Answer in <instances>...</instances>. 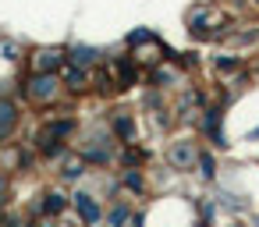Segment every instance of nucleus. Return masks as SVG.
<instances>
[{
  "label": "nucleus",
  "instance_id": "nucleus-1",
  "mask_svg": "<svg viewBox=\"0 0 259 227\" xmlns=\"http://www.w3.org/2000/svg\"><path fill=\"white\" fill-rule=\"evenodd\" d=\"M220 29H227V18L224 15H217L213 8H195L192 15H188V32L195 36V39H209V36H217Z\"/></svg>",
  "mask_w": 259,
  "mask_h": 227
},
{
  "label": "nucleus",
  "instance_id": "nucleus-2",
  "mask_svg": "<svg viewBox=\"0 0 259 227\" xmlns=\"http://www.w3.org/2000/svg\"><path fill=\"white\" fill-rule=\"evenodd\" d=\"M61 89H64L61 75H39V71H32L29 82H25V96L36 100V103H54L61 96Z\"/></svg>",
  "mask_w": 259,
  "mask_h": 227
},
{
  "label": "nucleus",
  "instance_id": "nucleus-3",
  "mask_svg": "<svg viewBox=\"0 0 259 227\" xmlns=\"http://www.w3.org/2000/svg\"><path fill=\"white\" fill-rule=\"evenodd\" d=\"M199 142L195 139H174L170 146H167V163L174 167V170H181V174H188L195 163H199Z\"/></svg>",
  "mask_w": 259,
  "mask_h": 227
},
{
  "label": "nucleus",
  "instance_id": "nucleus-4",
  "mask_svg": "<svg viewBox=\"0 0 259 227\" xmlns=\"http://www.w3.org/2000/svg\"><path fill=\"white\" fill-rule=\"evenodd\" d=\"M220 124H224V110H220V107H202V110H199V135L209 139L217 149H227L231 142H227V135H224Z\"/></svg>",
  "mask_w": 259,
  "mask_h": 227
},
{
  "label": "nucleus",
  "instance_id": "nucleus-5",
  "mask_svg": "<svg viewBox=\"0 0 259 227\" xmlns=\"http://www.w3.org/2000/svg\"><path fill=\"white\" fill-rule=\"evenodd\" d=\"M64 64H68V50H61V47H43L32 54V71H39V75H57V71H64Z\"/></svg>",
  "mask_w": 259,
  "mask_h": 227
},
{
  "label": "nucleus",
  "instance_id": "nucleus-6",
  "mask_svg": "<svg viewBox=\"0 0 259 227\" xmlns=\"http://www.w3.org/2000/svg\"><path fill=\"white\" fill-rule=\"evenodd\" d=\"M71 206L78 209V220H82L85 227H96V223L103 220V209H100L96 195H89V192H75V195H71Z\"/></svg>",
  "mask_w": 259,
  "mask_h": 227
},
{
  "label": "nucleus",
  "instance_id": "nucleus-7",
  "mask_svg": "<svg viewBox=\"0 0 259 227\" xmlns=\"http://www.w3.org/2000/svg\"><path fill=\"white\" fill-rule=\"evenodd\" d=\"M18 121H22V114H18V103L4 96V100H0V142H8V139L15 135Z\"/></svg>",
  "mask_w": 259,
  "mask_h": 227
},
{
  "label": "nucleus",
  "instance_id": "nucleus-8",
  "mask_svg": "<svg viewBox=\"0 0 259 227\" xmlns=\"http://www.w3.org/2000/svg\"><path fill=\"white\" fill-rule=\"evenodd\" d=\"M61 82H64V89H71V93H89V85H93V75H89V68L64 64V75H61Z\"/></svg>",
  "mask_w": 259,
  "mask_h": 227
},
{
  "label": "nucleus",
  "instance_id": "nucleus-9",
  "mask_svg": "<svg viewBox=\"0 0 259 227\" xmlns=\"http://www.w3.org/2000/svg\"><path fill=\"white\" fill-rule=\"evenodd\" d=\"M110 131H114L124 146H132V142H135V117H132L128 110H114V114H110Z\"/></svg>",
  "mask_w": 259,
  "mask_h": 227
},
{
  "label": "nucleus",
  "instance_id": "nucleus-10",
  "mask_svg": "<svg viewBox=\"0 0 259 227\" xmlns=\"http://www.w3.org/2000/svg\"><path fill=\"white\" fill-rule=\"evenodd\" d=\"M96 61H100V50H96V47L75 43V47L68 50V64H75V68H93Z\"/></svg>",
  "mask_w": 259,
  "mask_h": 227
},
{
  "label": "nucleus",
  "instance_id": "nucleus-11",
  "mask_svg": "<svg viewBox=\"0 0 259 227\" xmlns=\"http://www.w3.org/2000/svg\"><path fill=\"white\" fill-rule=\"evenodd\" d=\"M114 71H117V89L124 93V89H132L135 82H139V68H135V57H121L117 64H114Z\"/></svg>",
  "mask_w": 259,
  "mask_h": 227
},
{
  "label": "nucleus",
  "instance_id": "nucleus-12",
  "mask_svg": "<svg viewBox=\"0 0 259 227\" xmlns=\"http://www.w3.org/2000/svg\"><path fill=\"white\" fill-rule=\"evenodd\" d=\"M68 206H71V199H68L64 192H47V195H43V213H47V216H61Z\"/></svg>",
  "mask_w": 259,
  "mask_h": 227
},
{
  "label": "nucleus",
  "instance_id": "nucleus-13",
  "mask_svg": "<svg viewBox=\"0 0 259 227\" xmlns=\"http://www.w3.org/2000/svg\"><path fill=\"white\" fill-rule=\"evenodd\" d=\"M128 220H132V206L128 202H114L107 209V223L110 227H128Z\"/></svg>",
  "mask_w": 259,
  "mask_h": 227
},
{
  "label": "nucleus",
  "instance_id": "nucleus-14",
  "mask_svg": "<svg viewBox=\"0 0 259 227\" xmlns=\"http://www.w3.org/2000/svg\"><path fill=\"white\" fill-rule=\"evenodd\" d=\"M199 177L202 181H217V160H213V153L209 149H199Z\"/></svg>",
  "mask_w": 259,
  "mask_h": 227
},
{
  "label": "nucleus",
  "instance_id": "nucleus-15",
  "mask_svg": "<svg viewBox=\"0 0 259 227\" xmlns=\"http://www.w3.org/2000/svg\"><path fill=\"white\" fill-rule=\"evenodd\" d=\"M121 185H124L128 192H135V195H142V192H146V177L139 174V167H124V177H121Z\"/></svg>",
  "mask_w": 259,
  "mask_h": 227
},
{
  "label": "nucleus",
  "instance_id": "nucleus-16",
  "mask_svg": "<svg viewBox=\"0 0 259 227\" xmlns=\"http://www.w3.org/2000/svg\"><path fill=\"white\" fill-rule=\"evenodd\" d=\"M93 82H96L100 93H114V89H117V75H114V68H100Z\"/></svg>",
  "mask_w": 259,
  "mask_h": 227
},
{
  "label": "nucleus",
  "instance_id": "nucleus-17",
  "mask_svg": "<svg viewBox=\"0 0 259 227\" xmlns=\"http://www.w3.org/2000/svg\"><path fill=\"white\" fill-rule=\"evenodd\" d=\"M75 131V121L71 117H64V121H50L47 128H43V135H54V139H68Z\"/></svg>",
  "mask_w": 259,
  "mask_h": 227
},
{
  "label": "nucleus",
  "instance_id": "nucleus-18",
  "mask_svg": "<svg viewBox=\"0 0 259 227\" xmlns=\"http://www.w3.org/2000/svg\"><path fill=\"white\" fill-rule=\"evenodd\" d=\"M146 160H149V153H146V149H139L135 142H132V146L124 149V156H121V163H124V167H142Z\"/></svg>",
  "mask_w": 259,
  "mask_h": 227
},
{
  "label": "nucleus",
  "instance_id": "nucleus-19",
  "mask_svg": "<svg viewBox=\"0 0 259 227\" xmlns=\"http://www.w3.org/2000/svg\"><path fill=\"white\" fill-rule=\"evenodd\" d=\"M238 68H241V57H238V54H220V57H217V71H220V75H234Z\"/></svg>",
  "mask_w": 259,
  "mask_h": 227
},
{
  "label": "nucleus",
  "instance_id": "nucleus-20",
  "mask_svg": "<svg viewBox=\"0 0 259 227\" xmlns=\"http://www.w3.org/2000/svg\"><path fill=\"white\" fill-rule=\"evenodd\" d=\"M82 170H85V160L78 156V160H71V163H64V170H61V177H64V181H78V177H82Z\"/></svg>",
  "mask_w": 259,
  "mask_h": 227
},
{
  "label": "nucleus",
  "instance_id": "nucleus-21",
  "mask_svg": "<svg viewBox=\"0 0 259 227\" xmlns=\"http://www.w3.org/2000/svg\"><path fill=\"white\" fill-rule=\"evenodd\" d=\"M181 57H185V64H188V68H195V64H199V54H181Z\"/></svg>",
  "mask_w": 259,
  "mask_h": 227
},
{
  "label": "nucleus",
  "instance_id": "nucleus-22",
  "mask_svg": "<svg viewBox=\"0 0 259 227\" xmlns=\"http://www.w3.org/2000/svg\"><path fill=\"white\" fill-rule=\"evenodd\" d=\"M245 139H248V142H259V124H255V128H252V131H248Z\"/></svg>",
  "mask_w": 259,
  "mask_h": 227
},
{
  "label": "nucleus",
  "instance_id": "nucleus-23",
  "mask_svg": "<svg viewBox=\"0 0 259 227\" xmlns=\"http://www.w3.org/2000/svg\"><path fill=\"white\" fill-rule=\"evenodd\" d=\"M0 192H4V174H0Z\"/></svg>",
  "mask_w": 259,
  "mask_h": 227
},
{
  "label": "nucleus",
  "instance_id": "nucleus-24",
  "mask_svg": "<svg viewBox=\"0 0 259 227\" xmlns=\"http://www.w3.org/2000/svg\"><path fill=\"white\" fill-rule=\"evenodd\" d=\"M231 227H245V223H231Z\"/></svg>",
  "mask_w": 259,
  "mask_h": 227
},
{
  "label": "nucleus",
  "instance_id": "nucleus-25",
  "mask_svg": "<svg viewBox=\"0 0 259 227\" xmlns=\"http://www.w3.org/2000/svg\"><path fill=\"white\" fill-rule=\"evenodd\" d=\"M43 227H54V223H43Z\"/></svg>",
  "mask_w": 259,
  "mask_h": 227
},
{
  "label": "nucleus",
  "instance_id": "nucleus-26",
  "mask_svg": "<svg viewBox=\"0 0 259 227\" xmlns=\"http://www.w3.org/2000/svg\"><path fill=\"white\" fill-rule=\"evenodd\" d=\"M255 75H259V64H255Z\"/></svg>",
  "mask_w": 259,
  "mask_h": 227
},
{
  "label": "nucleus",
  "instance_id": "nucleus-27",
  "mask_svg": "<svg viewBox=\"0 0 259 227\" xmlns=\"http://www.w3.org/2000/svg\"><path fill=\"white\" fill-rule=\"evenodd\" d=\"M255 4H259V0H255Z\"/></svg>",
  "mask_w": 259,
  "mask_h": 227
}]
</instances>
